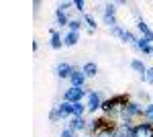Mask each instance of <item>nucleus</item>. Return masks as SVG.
Here are the masks:
<instances>
[{"instance_id": "nucleus-22", "label": "nucleus", "mask_w": 153, "mask_h": 137, "mask_svg": "<svg viewBox=\"0 0 153 137\" xmlns=\"http://www.w3.org/2000/svg\"><path fill=\"white\" fill-rule=\"evenodd\" d=\"M84 23L88 25V29H90V33H94V29H96V21L90 16V14H84Z\"/></svg>"}, {"instance_id": "nucleus-9", "label": "nucleus", "mask_w": 153, "mask_h": 137, "mask_svg": "<svg viewBox=\"0 0 153 137\" xmlns=\"http://www.w3.org/2000/svg\"><path fill=\"white\" fill-rule=\"evenodd\" d=\"M71 106H74L71 103L61 100V104H57L55 109H57V113H59V117H61V119H68V117H71Z\"/></svg>"}, {"instance_id": "nucleus-3", "label": "nucleus", "mask_w": 153, "mask_h": 137, "mask_svg": "<svg viewBox=\"0 0 153 137\" xmlns=\"http://www.w3.org/2000/svg\"><path fill=\"white\" fill-rule=\"evenodd\" d=\"M100 106H102V94H100L98 90H90V92H88V104H86V111L94 115L96 111H100Z\"/></svg>"}, {"instance_id": "nucleus-12", "label": "nucleus", "mask_w": 153, "mask_h": 137, "mask_svg": "<svg viewBox=\"0 0 153 137\" xmlns=\"http://www.w3.org/2000/svg\"><path fill=\"white\" fill-rule=\"evenodd\" d=\"M49 45L53 47V49H61V45H63V39H61V35L55 29H51V41H49Z\"/></svg>"}, {"instance_id": "nucleus-7", "label": "nucleus", "mask_w": 153, "mask_h": 137, "mask_svg": "<svg viewBox=\"0 0 153 137\" xmlns=\"http://www.w3.org/2000/svg\"><path fill=\"white\" fill-rule=\"evenodd\" d=\"M86 125H88V121L84 119V117H71L70 121V129L74 131V133H80V131H86Z\"/></svg>"}, {"instance_id": "nucleus-10", "label": "nucleus", "mask_w": 153, "mask_h": 137, "mask_svg": "<svg viewBox=\"0 0 153 137\" xmlns=\"http://www.w3.org/2000/svg\"><path fill=\"white\" fill-rule=\"evenodd\" d=\"M78 41H80V33H65V37H63V45L65 47H74L78 45Z\"/></svg>"}, {"instance_id": "nucleus-27", "label": "nucleus", "mask_w": 153, "mask_h": 137, "mask_svg": "<svg viewBox=\"0 0 153 137\" xmlns=\"http://www.w3.org/2000/svg\"><path fill=\"white\" fill-rule=\"evenodd\" d=\"M49 119H51V121H53V123H55V121H59V119H61V117H59V113H57V109H55V106H53V111H51V113H49Z\"/></svg>"}, {"instance_id": "nucleus-17", "label": "nucleus", "mask_w": 153, "mask_h": 137, "mask_svg": "<svg viewBox=\"0 0 153 137\" xmlns=\"http://www.w3.org/2000/svg\"><path fill=\"white\" fill-rule=\"evenodd\" d=\"M84 113H86V104L74 103V106H71V117H84Z\"/></svg>"}, {"instance_id": "nucleus-2", "label": "nucleus", "mask_w": 153, "mask_h": 137, "mask_svg": "<svg viewBox=\"0 0 153 137\" xmlns=\"http://www.w3.org/2000/svg\"><path fill=\"white\" fill-rule=\"evenodd\" d=\"M84 96H88V90L86 88H76V86H70L68 90L63 92V100L65 103H82Z\"/></svg>"}, {"instance_id": "nucleus-4", "label": "nucleus", "mask_w": 153, "mask_h": 137, "mask_svg": "<svg viewBox=\"0 0 153 137\" xmlns=\"http://www.w3.org/2000/svg\"><path fill=\"white\" fill-rule=\"evenodd\" d=\"M133 137H153V123H137L133 127Z\"/></svg>"}, {"instance_id": "nucleus-13", "label": "nucleus", "mask_w": 153, "mask_h": 137, "mask_svg": "<svg viewBox=\"0 0 153 137\" xmlns=\"http://www.w3.org/2000/svg\"><path fill=\"white\" fill-rule=\"evenodd\" d=\"M137 29L141 31V37H149L151 43H153V31L149 29V25L145 23V21H137Z\"/></svg>"}, {"instance_id": "nucleus-29", "label": "nucleus", "mask_w": 153, "mask_h": 137, "mask_svg": "<svg viewBox=\"0 0 153 137\" xmlns=\"http://www.w3.org/2000/svg\"><path fill=\"white\" fill-rule=\"evenodd\" d=\"M147 82L153 84V68H147Z\"/></svg>"}, {"instance_id": "nucleus-20", "label": "nucleus", "mask_w": 153, "mask_h": 137, "mask_svg": "<svg viewBox=\"0 0 153 137\" xmlns=\"http://www.w3.org/2000/svg\"><path fill=\"white\" fill-rule=\"evenodd\" d=\"M104 14L106 16H117V4H114V2H106L104 4Z\"/></svg>"}, {"instance_id": "nucleus-23", "label": "nucleus", "mask_w": 153, "mask_h": 137, "mask_svg": "<svg viewBox=\"0 0 153 137\" xmlns=\"http://www.w3.org/2000/svg\"><path fill=\"white\" fill-rule=\"evenodd\" d=\"M104 23L106 25H108V27H110V29H112V27H117V16H106V14H104Z\"/></svg>"}, {"instance_id": "nucleus-11", "label": "nucleus", "mask_w": 153, "mask_h": 137, "mask_svg": "<svg viewBox=\"0 0 153 137\" xmlns=\"http://www.w3.org/2000/svg\"><path fill=\"white\" fill-rule=\"evenodd\" d=\"M82 72L86 74V78H94L96 74H98V66H96L94 61H88V64H84Z\"/></svg>"}, {"instance_id": "nucleus-19", "label": "nucleus", "mask_w": 153, "mask_h": 137, "mask_svg": "<svg viewBox=\"0 0 153 137\" xmlns=\"http://www.w3.org/2000/svg\"><path fill=\"white\" fill-rule=\"evenodd\" d=\"M120 39H123V41H125V43H129V45H137V37H135V35L131 33V31H125V33H123V37H120Z\"/></svg>"}, {"instance_id": "nucleus-25", "label": "nucleus", "mask_w": 153, "mask_h": 137, "mask_svg": "<svg viewBox=\"0 0 153 137\" xmlns=\"http://www.w3.org/2000/svg\"><path fill=\"white\" fill-rule=\"evenodd\" d=\"M74 8H78L80 12H84L86 10V2H84V0H74Z\"/></svg>"}, {"instance_id": "nucleus-16", "label": "nucleus", "mask_w": 153, "mask_h": 137, "mask_svg": "<svg viewBox=\"0 0 153 137\" xmlns=\"http://www.w3.org/2000/svg\"><path fill=\"white\" fill-rule=\"evenodd\" d=\"M55 19H57V27H68L70 25V19L63 10H55Z\"/></svg>"}, {"instance_id": "nucleus-24", "label": "nucleus", "mask_w": 153, "mask_h": 137, "mask_svg": "<svg viewBox=\"0 0 153 137\" xmlns=\"http://www.w3.org/2000/svg\"><path fill=\"white\" fill-rule=\"evenodd\" d=\"M70 6H74V2H70V0H65V2H59L57 4V10H68V8H70Z\"/></svg>"}, {"instance_id": "nucleus-6", "label": "nucleus", "mask_w": 153, "mask_h": 137, "mask_svg": "<svg viewBox=\"0 0 153 137\" xmlns=\"http://www.w3.org/2000/svg\"><path fill=\"white\" fill-rule=\"evenodd\" d=\"M70 82L76 88H86V74L82 70H74V74L70 76Z\"/></svg>"}, {"instance_id": "nucleus-14", "label": "nucleus", "mask_w": 153, "mask_h": 137, "mask_svg": "<svg viewBox=\"0 0 153 137\" xmlns=\"http://www.w3.org/2000/svg\"><path fill=\"white\" fill-rule=\"evenodd\" d=\"M100 111H102L106 117H112V115H114V103H112V98H106V100H102Z\"/></svg>"}, {"instance_id": "nucleus-18", "label": "nucleus", "mask_w": 153, "mask_h": 137, "mask_svg": "<svg viewBox=\"0 0 153 137\" xmlns=\"http://www.w3.org/2000/svg\"><path fill=\"white\" fill-rule=\"evenodd\" d=\"M80 29H82V21L80 19H71L70 25H68V31L70 33H80Z\"/></svg>"}, {"instance_id": "nucleus-28", "label": "nucleus", "mask_w": 153, "mask_h": 137, "mask_svg": "<svg viewBox=\"0 0 153 137\" xmlns=\"http://www.w3.org/2000/svg\"><path fill=\"white\" fill-rule=\"evenodd\" d=\"M59 137H76V133L68 127V129H63V131H61V135H59Z\"/></svg>"}, {"instance_id": "nucleus-21", "label": "nucleus", "mask_w": 153, "mask_h": 137, "mask_svg": "<svg viewBox=\"0 0 153 137\" xmlns=\"http://www.w3.org/2000/svg\"><path fill=\"white\" fill-rule=\"evenodd\" d=\"M143 119L149 121V123H153V103H149L147 106H145V111H143Z\"/></svg>"}, {"instance_id": "nucleus-5", "label": "nucleus", "mask_w": 153, "mask_h": 137, "mask_svg": "<svg viewBox=\"0 0 153 137\" xmlns=\"http://www.w3.org/2000/svg\"><path fill=\"white\" fill-rule=\"evenodd\" d=\"M133 123L131 121H120L117 123V129H114V137H133Z\"/></svg>"}, {"instance_id": "nucleus-8", "label": "nucleus", "mask_w": 153, "mask_h": 137, "mask_svg": "<svg viewBox=\"0 0 153 137\" xmlns=\"http://www.w3.org/2000/svg\"><path fill=\"white\" fill-rule=\"evenodd\" d=\"M74 70H76L74 66H70V64L63 61V64H59L57 68H55V72H57V76L61 78V80H70V76L74 74Z\"/></svg>"}, {"instance_id": "nucleus-1", "label": "nucleus", "mask_w": 153, "mask_h": 137, "mask_svg": "<svg viewBox=\"0 0 153 137\" xmlns=\"http://www.w3.org/2000/svg\"><path fill=\"white\" fill-rule=\"evenodd\" d=\"M143 111H145V106H141L139 103H129L127 109L120 113V119H123V121H133V119H137V117H143Z\"/></svg>"}, {"instance_id": "nucleus-15", "label": "nucleus", "mask_w": 153, "mask_h": 137, "mask_svg": "<svg viewBox=\"0 0 153 137\" xmlns=\"http://www.w3.org/2000/svg\"><path fill=\"white\" fill-rule=\"evenodd\" d=\"M131 68L135 70L137 74H141V78L147 76V68H145V64H143L141 59H133V61H131Z\"/></svg>"}, {"instance_id": "nucleus-30", "label": "nucleus", "mask_w": 153, "mask_h": 137, "mask_svg": "<svg viewBox=\"0 0 153 137\" xmlns=\"http://www.w3.org/2000/svg\"><path fill=\"white\" fill-rule=\"evenodd\" d=\"M143 53H145V55H153V45H147L143 49Z\"/></svg>"}, {"instance_id": "nucleus-26", "label": "nucleus", "mask_w": 153, "mask_h": 137, "mask_svg": "<svg viewBox=\"0 0 153 137\" xmlns=\"http://www.w3.org/2000/svg\"><path fill=\"white\" fill-rule=\"evenodd\" d=\"M110 33H112V35H117V37H123V33H125V29H123L120 25H117V27H112V29H110Z\"/></svg>"}]
</instances>
